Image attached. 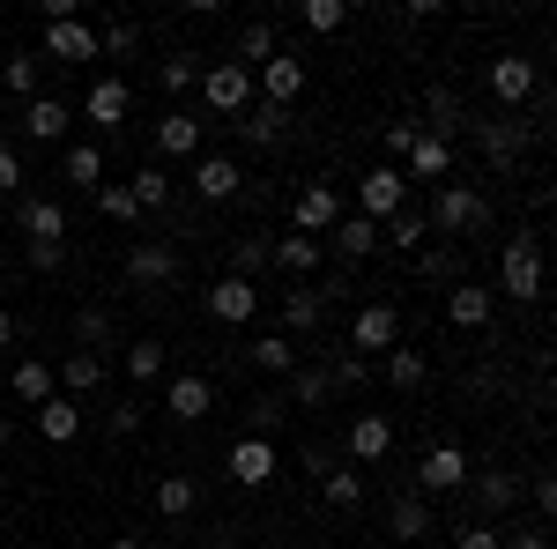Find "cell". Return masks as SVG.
<instances>
[{
	"mask_svg": "<svg viewBox=\"0 0 557 549\" xmlns=\"http://www.w3.org/2000/svg\"><path fill=\"white\" fill-rule=\"evenodd\" d=\"M475 461L461 446H431L424 461H417V498H446V490H469Z\"/></svg>",
	"mask_w": 557,
	"mask_h": 549,
	"instance_id": "5b68a950",
	"label": "cell"
},
{
	"mask_svg": "<svg viewBox=\"0 0 557 549\" xmlns=\"http://www.w3.org/2000/svg\"><path fill=\"white\" fill-rule=\"evenodd\" d=\"M520 149H528V127H520V120H491V127H483V157H491L498 171L513 164Z\"/></svg>",
	"mask_w": 557,
	"mask_h": 549,
	"instance_id": "d6a6232c",
	"label": "cell"
},
{
	"mask_svg": "<svg viewBox=\"0 0 557 549\" xmlns=\"http://www.w3.org/2000/svg\"><path fill=\"white\" fill-rule=\"evenodd\" d=\"M8 438H15V431H8V416H0V453H8Z\"/></svg>",
	"mask_w": 557,
	"mask_h": 549,
	"instance_id": "6125c7cd",
	"label": "cell"
},
{
	"mask_svg": "<svg viewBox=\"0 0 557 549\" xmlns=\"http://www.w3.org/2000/svg\"><path fill=\"white\" fill-rule=\"evenodd\" d=\"M327 297H343V290H312V283H298V290L283 297V327L275 335H312V327H327Z\"/></svg>",
	"mask_w": 557,
	"mask_h": 549,
	"instance_id": "5bb4252c",
	"label": "cell"
},
{
	"mask_svg": "<svg viewBox=\"0 0 557 549\" xmlns=\"http://www.w3.org/2000/svg\"><path fill=\"white\" fill-rule=\"evenodd\" d=\"M246 364H253V372H275V379H290V372H298V341H290V335H253V341H246Z\"/></svg>",
	"mask_w": 557,
	"mask_h": 549,
	"instance_id": "44dd1931",
	"label": "cell"
},
{
	"mask_svg": "<svg viewBox=\"0 0 557 549\" xmlns=\"http://www.w3.org/2000/svg\"><path fill=\"white\" fill-rule=\"evenodd\" d=\"M8 386H15V401H30V409H45V401L60 394V379H52V364H45V357H23Z\"/></svg>",
	"mask_w": 557,
	"mask_h": 549,
	"instance_id": "83f0119b",
	"label": "cell"
},
{
	"mask_svg": "<svg viewBox=\"0 0 557 549\" xmlns=\"http://www.w3.org/2000/svg\"><path fill=\"white\" fill-rule=\"evenodd\" d=\"M394 453V416H357L349 423V461H386Z\"/></svg>",
	"mask_w": 557,
	"mask_h": 549,
	"instance_id": "7402d4cb",
	"label": "cell"
},
{
	"mask_svg": "<svg viewBox=\"0 0 557 549\" xmlns=\"http://www.w3.org/2000/svg\"><path fill=\"white\" fill-rule=\"evenodd\" d=\"M215 409V379H201V372H178L172 386H164V416L172 423H201Z\"/></svg>",
	"mask_w": 557,
	"mask_h": 549,
	"instance_id": "7c38bea8",
	"label": "cell"
},
{
	"mask_svg": "<svg viewBox=\"0 0 557 549\" xmlns=\"http://www.w3.org/2000/svg\"><path fill=\"white\" fill-rule=\"evenodd\" d=\"M23 238H30V246H60V238H67V209L45 201V194H23Z\"/></svg>",
	"mask_w": 557,
	"mask_h": 549,
	"instance_id": "e0dca14e",
	"label": "cell"
},
{
	"mask_svg": "<svg viewBox=\"0 0 557 549\" xmlns=\"http://www.w3.org/2000/svg\"><path fill=\"white\" fill-rule=\"evenodd\" d=\"M380 238H394L401 253H417V246H424V238H431L424 209H401V215H386V223H380Z\"/></svg>",
	"mask_w": 557,
	"mask_h": 549,
	"instance_id": "74e56055",
	"label": "cell"
},
{
	"mask_svg": "<svg viewBox=\"0 0 557 549\" xmlns=\"http://www.w3.org/2000/svg\"><path fill=\"white\" fill-rule=\"evenodd\" d=\"M320 490H327V506H335V512H357V506H364V475H349V467H335Z\"/></svg>",
	"mask_w": 557,
	"mask_h": 549,
	"instance_id": "7bdbcfd3",
	"label": "cell"
},
{
	"mask_svg": "<svg viewBox=\"0 0 557 549\" xmlns=\"http://www.w3.org/2000/svg\"><path fill=\"white\" fill-rule=\"evenodd\" d=\"M320 260H327V246H320V238H305V230H290V238H275V246H268V267H283V275H312Z\"/></svg>",
	"mask_w": 557,
	"mask_h": 549,
	"instance_id": "ffe728a7",
	"label": "cell"
},
{
	"mask_svg": "<svg viewBox=\"0 0 557 549\" xmlns=\"http://www.w3.org/2000/svg\"><path fill=\"white\" fill-rule=\"evenodd\" d=\"M386 527H394V542H424L431 535V506L417 498V490H401V498L386 506Z\"/></svg>",
	"mask_w": 557,
	"mask_h": 549,
	"instance_id": "cb8c5ba5",
	"label": "cell"
},
{
	"mask_svg": "<svg viewBox=\"0 0 557 549\" xmlns=\"http://www.w3.org/2000/svg\"><path fill=\"white\" fill-rule=\"evenodd\" d=\"M120 372H127L134 386H157V372H164V341H157V335L127 341V357H120Z\"/></svg>",
	"mask_w": 557,
	"mask_h": 549,
	"instance_id": "1f68e13d",
	"label": "cell"
},
{
	"mask_svg": "<svg viewBox=\"0 0 557 549\" xmlns=\"http://www.w3.org/2000/svg\"><path fill=\"white\" fill-rule=\"evenodd\" d=\"M52 379L67 386V401H83V394H97V386H104V357H89V349H83V357H67Z\"/></svg>",
	"mask_w": 557,
	"mask_h": 549,
	"instance_id": "836d02e7",
	"label": "cell"
},
{
	"mask_svg": "<svg viewBox=\"0 0 557 549\" xmlns=\"http://www.w3.org/2000/svg\"><path fill=\"white\" fill-rule=\"evenodd\" d=\"M15 186H23V164H15V149H0V201H8Z\"/></svg>",
	"mask_w": 557,
	"mask_h": 549,
	"instance_id": "f5cc1de1",
	"label": "cell"
},
{
	"mask_svg": "<svg viewBox=\"0 0 557 549\" xmlns=\"http://www.w3.org/2000/svg\"><path fill=\"white\" fill-rule=\"evenodd\" d=\"M0 253H8V246H0Z\"/></svg>",
	"mask_w": 557,
	"mask_h": 549,
	"instance_id": "be15d7a7",
	"label": "cell"
},
{
	"mask_svg": "<svg viewBox=\"0 0 557 549\" xmlns=\"http://www.w3.org/2000/svg\"><path fill=\"white\" fill-rule=\"evenodd\" d=\"M194 83H201V67H194V52H172V60H164V89H172V97H186Z\"/></svg>",
	"mask_w": 557,
	"mask_h": 549,
	"instance_id": "c3c4849f",
	"label": "cell"
},
{
	"mask_svg": "<svg viewBox=\"0 0 557 549\" xmlns=\"http://www.w3.org/2000/svg\"><path fill=\"white\" fill-rule=\"evenodd\" d=\"M238 127H246V141H253V149H275V141H283V127H290V112H283V104H260V112H238Z\"/></svg>",
	"mask_w": 557,
	"mask_h": 549,
	"instance_id": "d590c367",
	"label": "cell"
},
{
	"mask_svg": "<svg viewBox=\"0 0 557 549\" xmlns=\"http://www.w3.org/2000/svg\"><path fill=\"white\" fill-rule=\"evenodd\" d=\"M75 335H83L89 357H104V341H112V312H83V320H75Z\"/></svg>",
	"mask_w": 557,
	"mask_h": 549,
	"instance_id": "7dc6e473",
	"label": "cell"
},
{
	"mask_svg": "<svg viewBox=\"0 0 557 549\" xmlns=\"http://www.w3.org/2000/svg\"><path fill=\"white\" fill-rule=\"evenodd\" d=\"M186 186H194V201H238L246 194V171L231 164V157H194V171H186Z\"/></svg>",
	"mask_w": 557,
	"mask_h": 549,
	"instance_id": "ba28073f",
	"label": "cell"
},
{
	"mask_svg": "<svg viewBox=\"0 0 557 549\" xmlns=\"http://www.w3.org/2000/svg\"><path fill=\"white\" fill-rule=\"evenodd\" d=\"M461 549H506V527H461Z\"/></svg>",
	"mask_w": 557,
	"mask_h": 549,
	"instance_id": "816d5d0a",
	"label": "cell"
},
{
	"mask_svg": "<svg viewBox=\"0 0 557 549\" xmlns=\"http://www.w3.org/2000/svg\"><path fill=\"white\" fill-rule=\"evenodd\" d=\"M506 549H550L543 535H506Z\"/></svg>",
	"mask_w": 557,
	"mask_h": 549,
	"instance_id": "680465c9",
	"label": "cell"
},
{
	"mask_svg": "<svg viewBox=\"0 0 557 549\" xmlns=\"http://www.w3.org/2000/svg\"><path fill=\"white\" fill-rule=\"evenodd\" d=\"M305 83H312V75H305V60H290V52H275L268 67H253V89L268 97V104H283V112L305 97Z\"/></svg>",
	"mask_w": 557,
	"mask_h": 549,
	"instance_id": "8fae6325",
	"label": "cell"
},
{
	"mask_svg": "<svg viewBox=\"0 0 557 549\" xmlns=\"http://www.w3.org/2000/svg\"><path fill=\"white\" fill-rule=\"evenodd\" d=\"M201 97H209V112H223V120H238V112H253V75L238 67V60H215V67H201Z\"/></svg>",
	"mask_w": 557,
	"mask_h": 549,
	"instance_id": "277c9868",
	"label": "cell"
},
{
	"mask_svg": "<svg viewBox=\"0 0 557 549\" xmlns=\"http://www.w3.org/2000/svg\"><path fill=\"white\" fill-rule=\"evenodd\" d=\"M491 312H498V297L483 290V283H454V297H446V320H454L461 335H483V327H491Z\"/></svg>",
	"mask_w": 557,
	"mask_h": 549,
	"instance_id": "2e32d148",
	"label": "cell"
},
{
	"mask_svg": "<svg viewBox=\"0 0 557 549\" xmlns=\"http://www.w3.org/2000/svg\"><path fill=\"white\" fill-rule=\"evenodd\" d=\"M60 260H67V246H30V267H38V275H52Z\"/></svg>",
	"mask_w": 557,
	"mask_h": 549,
	"instance_id": "11a10c76",
	"label": "cell"
},
{
	"mask_svg": "<svg viewBox=\"0 0 557 549\" xmlns=\"http://www.w3.org/2000/svg\"><path fill=\"white\" fill-rule=\"evenodd\" d=\"M386 386H394V394H424L431 364L417 357V349H401V341H394V349H386Z\"/></svg>",
	"mask_w": 557,
	"mask_h": 549,
	"instance_id": "f1b7e54d",
	"label": "cell"
},
{
	"mask_svg": "<svg viewBox=\"0 0 557 549\" xmlns=\"http://www.w3.org/2000/svg\"><path fill=\"white\" fill-rule=\"evenodd\" d=\"M260 312V290L246 283V275H215V290H209V320H223V327H246Z\"/></svg>",
	"mask_w": 557,
	"mask_h": 549,
	"instance_id": "4fadbf2b",
	"label": "cell"
},
{
	"mask_svg": "<svg viewBox=\"0 0 557 549\" xmlns=\"http://www.w3.org/2000/svg\"><path fill=\"white\" fill-rule=\"evenodd\" d=\"M298 23L312 30V38H335V30L349 23V0H305V15H298Z\"/></svg>",
	"mask_w": 557,
	"mask_h": 549,
	"instance_id": "f35d334b",
	"label": "cell"
},
{
	"mask_svg": "<svg viewBox=\"0 0 557 549\" xmlns=\"http://www.w3.org/2000/svg\"><path fill=\"white\" fill-rule=\"evenodd\" d=\"M498 290L513 297V304H535V297H543V246H535V238H506V253H498Z\"/></svg>",
	"mask_w": 557,
	"mask_h": 549,
	"instance_id": "7a4b0ae2",
	"label": "cell"
},
{
	"mask_svg": "<svg viewBox=\"0 0 557 549\" xmlns=\"http://www.w3.org/2000/svg\"><path fill=\"white\" fill-rule=\"evenodd\" d=\"M424 223L438 230V238H446V246H454V238H469V230H483V223H491V209H483V194H475V186H461V178H446V186H438V201L424 209Z\"/></svg>",
	"mask_w": 557,
	"mask_h": 549,
	"instance_id": "6da1fadb",
	"label": "cell"
},
{
	"mask_svg": "<svg viewBox=\"0 0 557 549\" xmlns=\"http://www.w3.org/2000/svg\"><path fill=\"white\" fill-rule=\"evenodd\" d=\"M327 238H335V253H343V260H364V253H380V223H364V215H343V223H335Z\"/></svg>",
	"mask_w": 557,
	"mask_h": 549,
	"instance_id": "4dcf8cb0",
	"label": "cell"
},
{
	"mask_svg": "<svg viewBox=\"0 0 557 549\" xmlns=\"http://www.w3.org/2000/svg\"><path fill=\"white\" fill-rule=\"evenodd\" d=\"M491 97H498L506 112H520V104L535 97V60H528V52H498V60H491Z\"/></svg>",
	"mask_w": 557,
	"mask_h": 549,
	"instance_id": "30bf717a",
	"label": "cell"
},
{
	"mask_svg": "<svg viewBox=\"0 0 557 549\" xmlns=\"http://www.w3.org/2000/svg\"><path fill=\"white\" fill-rule=\"evenodd\" d=\"M127 112H134V89L120 83V75H97V83H89V97H83V120H89L97 134L127 127Z\"/></svg>",
	"mask_w": 557,
	"mask_h": 549,
	"instance_id": "9c48e42d",
	"label": "cell"
},
{
	"mask_svg": "<svg viewBox=\"0 0 557 549\" xmlns=\"http://www.w3.org/2000/svg\"><path fill=\"white\" fill-rule=\"evenodd\" d=\"M401 164H409L401 178H446V171H454V149H446L438 134H417V149H409Z\"/></svg>",
	"mask_w": 557,
	"mask_h": 549,
	"instance_id": "f546056e",
	"label": "cell"
},
{
	"mask_svg": "<svg viewBox=\"0 0 557 549\" xmlns=\"http://www.w3.org/2000/svg\"><path fill=\"white\" fill-rule=\"evenodd\" d=\"M38 438H45V446H75V438H83V401L52 394V401L38 409Z\"/></svg>",
	"mask_w": 557,
	"mask_h": 549,
	"instance_id": "ac0fdd59",
	"label": "cell"
},
{
	"mask_svg": "<svg viewBox=\"0 0 557 549\" xmlns=\"http://www.w3.org/2000/svg\"><path fill=\"white\" fill-rule=\"evenodd\" d=\"M127 194H134V209H164V201H172V178H164V164H141V178H134Z\"/></svg>",
	"mask_w": 557,
	"mask_h": 549,
	"instance_id": "60d3db41",
	"label": "cell"
},
{
	"mask_svg": "<svg viewBox=\"0 0 557 549\" xmlns=\"http://www.w3.org/2000/svg\"><path fill=\"white\" fill-rule=\"evenodd\" d=\"M290 394H298V409H320V401L335 394V379H327L320 364H298V372H290Z\"/></svg>",
	"mask_w": 557,
	"mask_h": 549,
	"instance_id": "b9f144b4",
	"label": "cell"
},
{
	"mask_svg": "<svg viewBox=\"0 0 557 549\" xmlns=\"http://www.w3.org/2000/svg\"><path fill=\"white\" fill-rule=\"evenodd\" d=\"M409 149H417V127H409V120H394V127H386V164H401Z\"/></svg>",
	"mask_w": 557,
	"mask_h": 549,
	"instance_id": "f907efd6",
	"label": "cell"
},
{
	"mask_svg": "<svg viewBox=\"0 0 557 549\" xmlns=\"http://www.w3.org/2000/svg\"><path fill=\"white\" fill-rule=\"evenodd\" d=\"M45 60H97V30L83 15L75 23H45Z\"/></svg>",
	"mask_w": 557,
	"mask_h": 549,
	"instance_id": "d6986e66",
	"label": "cell"
},
{
	"mask_svg": "<svg viewBox=\"0 0 557 549\" xmlns=\"http://www.w3.org/2000/svg\"><path fill=\"white\" fill-rule=\"evenodd\" d=\"M327 379H335V386H364V379H372V364H364V357H349L343 372H327Z\"/></svg>",
	"mask_w": 557,
	"mask_h": 549,
	"instance_id": "db71d44e",
	"label": "cell"
},
{
	"mask_svg": "<svg viewBox=\"0 0 557 549\" xmlns=\"http://www.w3.org/2000/svg\"><path fill=\"white\" fill-rule=\"evenodd\" d=\"M275 431H283V401H275V394H260L253 409H246V438H275Z\"/></svg>",
	"mask_w": 557,
	"mask_h": 549,
	"instance_id": "f6af8a7d",
	"label": "cell"
},
{
	"mask_svg": "<svg viewBox=\"0 0 557 549\" xmlns=\"http://www.w3.org/2000/svg\"><path fill=\"white\" fill-rule=\"evenodd\" d=\"M275 438H238L231 446V483H246V490H260V483H275Z\"/></svg>",
	"mask_w": 557,
	"mask_h": 549,
	"instance_id": "9a60e30c",
	"label": "cell"
},
{
	"mask_svg": "<svg viewBox=\"0 0 557 549\" xmlns=\"http://www.w3.org/2000/svg\"><path fill=\"white\" fill-rule=\"evenodd\" d=\"M97 209L112 215V223H134V215H141V209H134V194H127V186H112V178L97 186Z\"/></svg>",
	"mask_w": 557,
	"mask_h": 549,
	"instance_id": "bcb514c9",
	"label": "cell"
},
{
	"mask_svg": "<svg viewBox=\"0 0 557 549\" xmlns=\"http://www.w3.org/2000/svg\"><path fill=\"white\" fill-rule=\"evenodd\" d=\"M67 127H75V120H67L60 97H30V104H23V134H30V141H60Z\"/></svg>",
	"mask_w": 557,
	"mask_h": 549,
	"instance_id": "484cf974",
	"label": "cell"
},
{
	"mask_svg": "<svg viewBox=\"0 0 557 549\" xmlns=\"http://www.w3.org/2000/svg\"><path fill=\"white\" fill-rule=\"evenodd\" d=\"M127 275L141 283V290H157V283H172V275H178V253H172V246H134Z\"/></svg>",
	"mask_w": 557,
	"mask_h": 549,
	"instance_id": "4316f807",
	"label": "cell"
},
{
	"mask_svg": "<svg viewBox=\"0 0 557 549\" xmlns=\"http://www.w3.org/2000/svg\"><path fill=\"white\" fill-rule=\"evenodd\" d=\"M157 157H201V120L194 112H164L157 120Z\"/></svg>",
	"mask_w": 557,
	"mask_h": 549,
	"instance_id": "603a6c76",
	"label": "cell"
},
{
	"mask_svg": "<svg viewBox=\"0 0 557 549\" xmlns=\"http://www.w3.org/2000/svg\"><path fill=\"white\" fill-rule=\"evenodd\" d=\"M409 209V178H401V164H372L364 178H357V215L364 223H386V215Z\"/></svg>",
	"mask_w": 557,
	"mask_h": 549,
	"instance_id": "3957f363",
	"label": "cell"
},
{
	"mask_svg": "<svg viewBox=\"0 0 557 549\" xmlns=\"http://www.w3.org/2000/svg\"><path fill=\"white\" fill-rule=\"evenodd\" d=\"M0 83L30 104V97H38V52H8V60H0Z\"/></svg>",
	"mask_w": 557,
	"mask_h": 549,
	"instance_id": "ab89813d",
	"label": "cell"
},
{
	"mask_svg": "<svg viewBox=\"0 0 557 549\" xmlns=\"http://www.w3.org/2000/svg\"><path fill=\"white\" fill-rule=\"evenodd\" d=\"M60 171H67V186H83V194H97V186H104V149H97V141H75Z\"/></svg>",
	"mask_w": 557,
	"mask_h": 549,
	"instance_id": "e575fe53",
	"label": "cell"
},
{
	"mask_svg": "<svg viewBox=\"0 0 557 549\" xmlns=\"http://www.w3.org/2000/svg\"><path fill=\"white\" fill-rule=\"evenodd\" d=\"M194 506H201L194 475H157V520H194Z\"/></svg>",
	"mask_w": 557,
	"mask_h": 549,
	"instance_id": "d4e9b609",
	"label": "cell"
},
{
	"mask_svg": "<svg viewBox=\"0 0 557 549\" xmlns=\"http://www.w3.org/2000/svg\"><path fill=\"white\" fill-rule=\"evenodd\" d=\"M112 431H120V438H134V431H141V409H134V401H127V409H112Z\"/></svg>",
	"mask_w": 557,
	"mask_h": 549,
	"instance_id": "6f0895ef",
	"label": "cell"
},
{
	"mask_svg": "<svg viewBox=\"0 0 557 549\" xmlns=\"http://www.w3.org/2000/svg\"><path fill=\"white\" fill-rule=\"evenodd\" d=\"M349 341H357V357H386L394 341H401V312L372 297V304H357V320H349Z\"/></svg>",
	"mask_w": 557,
	"mask_h": 549,
	"instance_id": "8992f818",
	"label": "cell"
},
{
	"mask_svg": "<svg viewBox=\"0 0 557 549\" xmlns=\"http://www.w3.org/2000/svg\"><path fill=\"white\" fill-rule=\"evenodd\" d=\"M290 223H298L305 238H327V230L343 223V194H335L327 178H312V186H305L298 201H290Z\"/></svg>",
	"mask_w": 557,
	"mask_h": 549,
	"instance_id": "52a82bcc",
	"label": "cell"
},
{
	"mask_svg": "<svg viewBox=\"0 0 557 549\" xmlns=\"http://www.w3.org/2000/svg\"><path fill=\"white\" fill-rule=\"evenodd\" d=\"M112 549H149V542H141V535H112Z\"/></svg>",
	"mask_w": 557,
	"mask_h": 549,
	"instance_id": "94428289",
	"label": "cell"
},
{
	"mask_svg": "<svg viewBox=\"0 0 557 549\" xmlns=\"http://www.w3.org/2000/svg\"><path fill=\"white\" fill-rule=\"evenodd\" d=\"M475 506H483V512H506V506H513V475H506V467L475 475Z\"/></svg>",
	"mask_w": 557,
	"mask_h": 549,
	"instance_id": "ee69618b",
	"label": "cell"
},
{
	"mask_svg": "<svg viewBox=\"0 0 557 549\" xmlns=\"http://www.w3.org/2000/svg\"><path fill=\"white\" fill-rule=\"evenodd\" d=\"M231 260H238L231 275H246V283H253L260 267H268V238H238V246H231Z\"/></svg>",
	"mask_w": 557,
	"mask_h": 549,
	"instance_id": "681fc988",
	"label": "cell"
},
{
	"mask_svg": "<svg viewBox=\"0 0 557 549\" xmlns=\"http://www.w3.org/2000/svg\"><path fill=\"white\" fill-rule=\"evenodd\" d=\"M134 38H141L134 23H112V30H104V45H112V52H134Z\"/></svg>",
	"mask_w": 557,
	"mask_h": 549,
	"instance_id": "9f6ffc18",
	"label": "cell"
},
{
	"mask_svg": "<svg viewBox=\"0 0 557 549\" xmlns=\"http://www.w3.org/2000/svg\"><path fill=\"white\" fill-rule=\"evenodd\" d=\"M275 52H283V45H275V23H246V30H238V67H246V75L268 67Z\"/></svg>",
	"mask_w": 557,
	"mask_h": 549,
	"instance_id": "8d00e7d4",
	"label": "cell"
},
{
	"mask_svg": "<svg viewBox=\"0 0 557 549\" xmlns=\"http://www.w3.org/2000/svg\"><path fill=\"white\" fill-rule=\"evenodd\" d=\"M8 341H15V312L0 304V349H8Z\"/></svg>",
	"mask_w": 557,
	"mask_h": 549,
	"instance_id": "91938a15",
	"label": "cell"
}]
</instances>
